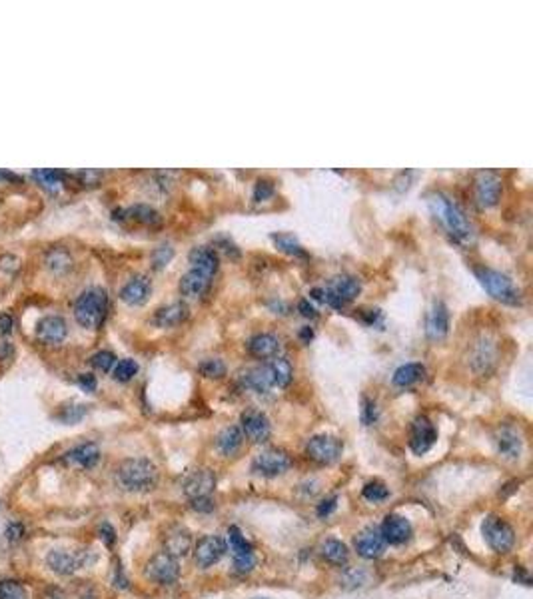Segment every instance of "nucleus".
I'll return each mask as SVG.
<instances>
[{
	"instance_id": "obj_1",
	"label": "nucleus",
	"mask_w": 533,
	"mask_h": 599,
	"mask_svg": "<svg viewBox=\"0 0 533 599\" xmlns=\"http://www.w3.org/2000/svg\"><path fill=\"white\" fill-rule=\"evenodd\" d=\"M430 210H432L433 218L440 220L445 232L452 236V240L460 242V244H470L473 240V228L472 222L467 220V216L460 208V204H455L452 198H447L445 194L435 192L430 196Z\"/></svg>"
},
{
	"instance_id": "obj_2",
	"label": "nucleus",
	"mask_w": 533,
	"mask_h": 599,
	"mask_svg": "<svg viewBox=\"0 0 533 599\" xmlns=\"http://www.w3.org/2000/svg\"><path fill=\"white\" fill-rule=\"evenodd\" d=\"M116 481L124 491L146 494L158 486V467L146 457L124 459L116 469Z\"/></svg>"
},
{
	"instance_id": "obj_3",
	"label": "nucleus",
	"mask_w": 533,
	"mask_h": 599,
	"mask_svg": "<svg viewBox=\"0 0 533 599\" xmlns=\"http://www.w3.org/2000/svg\"><path fill=\"white\" fill-rule=\"evenodd\" d=\"M108 312V294L98 286L84 290L74 302V318L86 330H96Z\"/></svg>"
},
{
	"instance_id": "obj_4",
	"label": "nucleus",
	"mask_w": 533,
	"mask_h": 599,
	"mask_svg": "<svg viewBox=\"0 0 533 599\" xmlns=\"http://www.w3.org/2000/svg\"><path fill=\"white\" fill-rule=\"evenodd\" d=\"M473 274L480 280L483 290L492 296L493 300L507 306L522 304V290L513 284V280L500 270H493L487 266H477L473 268Z\"/></svg>"
},
{
	"instance_id": "obj_5",
	"label": "nucleus",
	"mask_w": 533,
	"mask_h": 599,
	"mask_svg": "<svg viewBox=\"0 0 533 599\" xmlns=\"http://www.w3.org/2000/svg\"><path fill=\"white\" fill-rule=\"evenodd\" d=\"M98 556L92 549H52L46 556V566L56 575H72L78 569L92 566Z\"/></svg>"
},
{
	"instance_id": "obj_6",
	"label": "nucleus",
	"mask_w": 533,
	"mask_h": 599,
	"mask_svg": "<svg viewBox=\"0 0 533 599\" xmlns=\"http://www.w3.org/2000/svg\"><path fill=\"white\" fill-rule=\"evenodd\" d=\"M360 292H362L360 278L350 274L333 276L330 284L324 288V304H328L333 310H342L343 306L353 302Z\"/></svg>"
},
{
	"instance_id": "obj_7",
	"label": "nucleus",
	"mask_w": 533,
	"mask_h": 599,
	"mask_svg": "<svg viewBox=\"0 0 533 599\" xmlns=\"http://www.w3.org/2000/svg\"><path fill=\"white\" fill-rule=\"evenodd\" d=\"M144 575L146 579H150L152 583L162 585V588L174 585L180 578V563H178V559L172 558L170 553L158 551L148 559V563L144 568Z\"/></svg>"
},
{
	"instance_id": "obj_8",
	"label": "nucleus",
	"mask_w": 533,
	"mask_h": 599,
	"mask_svg": "<svg viewBox=\"0 0 533 599\" xmlns=\"http://www.w3.org/2000/svg\"><path fill=\"white\" fill-rule=\"evenodd\" d=\"M503 192L502 176L493 170H480L473 178V196L475 202L483 210H490L500 204Z\"/></svg>"
},
{
	"instance_id": "obj_9",
	"label": "nucleus",
	"mask_w": 533,
	"mask_h": 599,
	"mask_svg": "<svg viewBox=\"0 0 533 599\" xmlns=\"http://www.w3.org/2000/svg\"><path fill=\"white\" fill-rule=\"evenodd\" d=\"M482 533L485 543L495 553H507V551H512L513 543H515V531L500 516H487V518L483 519Z\"/></svg>"
},
{
	"instance_id": "obj_10",
	"label": "nucleus",
	"mask_w": 533,
	"mask_h": 599,
	"mask_svg": "<svg viewBox=\"0 0 533 599\" xmlns=\"http://www.w3.org/2000/svg\"><path fill=\"white\" fill-rule=\"evenodd\" d=\"M343 444L340 437L330 436V434H318L312 436L306 444V456L320 466H330L336 464L342 457Z\"/></svg>"
},
{
	"instance_id": "obj_11",
	"label": "nucleus",
	"mask_w": 533,
	"mask_h": 599,
	"mask_svg": "<svg viewBox=\"0 0 533 599\" xmlns=\"http://www.w3.org/2000/svg\"><path fill=\"white\" fill-rule=\"evenodd\" d=\"M290 467H292V457L284 449H276V447L262 449L252 462V472L262 477L284 476Z\"/></svg>"
},
{
	"instance_id": "obj_12",
	"label": "nucleus",
	"mask_w": 533,
	"mask_h": 599,
	"mask_svg": "<svg viewBox=\"0 0 533 599\" xmlns=\"http://www.w3.org/2000/svg\"><path fill=\"white\" fill-rule=\"evenodd\" d=\"M470 366L477 376H490L497 366V345L490 335H480L470 352Z\"/></svg>"
},
{
	"instance_id": "obj_13",
	"label": "nucleus",
	"mask_w": 533,
	"mask_h": 599,
	"mask_svg": "<svg viewBox=\"0 0 533 599\" xmlns=\"http://www.w3.org/2000/svg\"><path fill=\"white\" fill-rule=\"evenodd\" d=\"M216 489V474L208 467H198L192 469L182 477V494L190 499L210 498V494Z\"/></svg>"
},
{
	"instance_id": "obj_14",
	"label": "nucleus",
	"mask_w": 533,
	"mask_h": 599,
	"mask_svg": "<svg viewBox=\"0 0 533 599\" xmlns=\"http://www.w3.org/2000/svg\"><path fill=\"white\" fill-rule=\"evenodd\" d=\"M240 429L254 444H264L272 436V424L260 410H246L240 416Z\"/></svg>"
},
{
	"instance_id": "obj_15",
	"label": "nucleus",
	"mask_w": 533,
	"mask_h": 599,
	"mask_svg": "<svg viewBox=\"0 0 533 599\" xmlns=\"http://www.w3.org/2000/svg\"><path fill=\"white\" fill-rule=\"evenodd\" d=\"M493 446L503 459H519L523 452V436L517 427L503 424L493 432Z\"/></svg>"
},
{
	"instance_id": "obj_16",
	"label": "nucleus",
	"mask_w": 533,
	"mask_h": 599,
	"mask_svg": "<svg viewBox=\"0 0 533 599\" xmlns=\"http://www.w3.org/2000/svg\"><path fill=\"white\" fill-rule=\"evenodd\" d=\"M194 551V561L200 569H208L216 566L224 556H226V541L220 536H204L198 539V543L192 548Z\"/></svg>"
},
{
	"instance_id": "obj_17",
	"label": "nucleus",
	"mask_w": 533,
	"mask_h": 599,
	"mask_svg": "<svg viewBox=\"0 0 533 599\" xmlns=\"http://www.w3.org/2000/svg\"><path fill=\"white\" fill-rule=\"evenodd\" d=\"M438 439V429L432 424V420L428 416H418L412 422L410 429V447L415 456L428 454Z\"/></svg>"
},
{
	"instance_id": "obj_18",
	"label": "nucleus",
	"mask_w": 533,
	"mask_h": 599,
	"mask_svg": "<svg viewBox=\"0 0 533 599\" xmlns=\"http://www.w3.org/2000/svg\"><path fill=\"white\" fill-rule=\"evenodd\" d=\"M450 334V310L443 302H433L425 314V335L432 342H440Z\"/></svg>"
},
{
	"instance_id": "obj_19",
	"label": "nucleus",
	"mask_w": 533,
	"mask_h": 599,
	"mask_svg": "<svg viewBox=\"0 0 533 599\" xmlns=\"http://www.w3.org/2000/svg\"><path fill=\"white\" fill-rule=\"evenodd\" d=\"M380 533H382L385 543H390V546H403L412 538L413 528L412 524H410V519H405L403 516H388V518L383 519Z\"/></svg>"
},
{
	"instance_id": "obj_20",
	"label": "nucleus",
	"mask_w": 533,
	"mask_h": 599,
	"mask_svg": "<svg viewBox=\"0 0 533 599\" xmlns=\"http://www.w3.org/2000/svg\"><path fill=\"white\" fill-rule=\"evenodd\" d=\"M358 556L363 559H378L382 558L383 551L388 548V543L383 541L382 533L378 528H368L363 529L362 533L353 541Z\"/></svg>"
},
{
	"instance_id": "obj_21",
	"label": "nucleus",
	"mask_w": 533,
	"mask_h": 599,
	"mask_svg": "<svg viewBox=\"0 0 533 599\" xmlns=\"http://www.w3.org/2000/svg\"><path fill=\"white\" fill-rule=\"evenodd\" d=\"M68 334V325L61 316H44L36 324V338L42 344H61Z\"/></svg>"
},
{
	"instance_id": "obj_22",
	"label": "nucleus",
	"mask_w": 533,
	"mask_h": 599,
	"mask_svg": "<svg viewBox=\"0 0 533 599\" xmlns=\"http://www.w3.org/2000/svg\"><path fill=\"white\" fill-rule=\"evenodd\" d=\"M280 350H282L280 338L276 334H270V332L254 334L248 340V352L254 358H258V360H268V358L272 360V358L280 354Z\"/></svg>"
},
{
	"instance_id": "obj_23",
	"label": "nucleus",
	"mask_w": 533,
	"mask_h": 599,
	"mask_svg": "<svg viewBox=\"0 0 533 599\" xmlns=\"http://www.w3.org/2000/svg\"><path fill=\"white\" fill-rule=\"evenodd\" d=\"M188 260H190L192 270L208 276V278H212L218 272V264H220V258H218L216 248H210V246H196V248H192Z\"/></svg>"
},
{
	"instance_id": "obj_24",
	"label": "nucleus",
	"mask_w": 533,
	"mask_h": 599,
	"mask_svg": "<svg viewBox=\"0 0 533 599\" xmlns=\"http://www.w3.org/2000/svg\"><path fill=\"white\" fill-rule=\"evenodd\" d=\"M152 292V282L148 276H134L122 286L120 300L128 306H142Z\"/></svg>"
},
{
	"instance_id": "obj_25",
	"label": "nucleus",
	"mask_w": 533,
	"mask_h": 599,
	"mask_svg": "<svg viewBox=\"0 0 533 599\" xmlns=\"http://www.w3.org/2000/svg\"><path fill=\"white\" fill-rule=\"evenodd\" d=\"M62 462L68 466L82 467V469H92L100 462V447L92 442H86V444L72 447L68 454H64Z\"/></svg>"
},
{
	"instance_id": "obj_26",
	"label": "nucleus",
	"mask_w": 533,
	"mask_h": 599,
	"mask_svg": "<svg viewBox=\"0 0 533 599\" xmlns=\"http://www.w3.org/2000/svg\"><path fill=\"white\" fill-rule=\"evenodd\" d=\"M116 220H130V222L142 224V226H158L162 222L160 214L150 204H134L126 210H116L114 212Z\"/></svg>"
},
{
	"instance_id": "obj_27",
	"label": "nucleus",
	"mask_w": 533,
	"mask_h": 599,
	"mask_svg": "<svg viewBox=\"0 0 533 599\" xmlns=\"http://www.w3.org/2000/svg\"><path fill=\"white\" fill-rule=\"evenodd\" d=\"M188 306L184 302H172L168 306H162L156 310V314L152 318V322L158 325V328H176L180 325L182 322L188 320Z\"/></svg>"
},
{
	"instance_id": "obj_28",
	"label": "nucleus",
	"mask_w": 533,
	"mask_h": 599,
	"mask_svg": "<svg viewBox=\"0 0 533 599\" xmlns=\"http://www.w3.org/2000/svg\"><path fill=\"white\" fill-rule=\"evenodd\" d=\"M164 548H166V553H170L172 558H186L194 548L190 531L184 528H172L164 538Z\"/></svg>"
},
{
	"instance_id": "obj_29",
	"label": "nucleus",
	"mask_w": 533,
	"mask_h": 599,
	"mask_svg": "<svg viewBox=\"0 0 533 599\" xmlns=\"http://www.w3.org/2000/svg\"><path fill=\"white\" fill-rule=\"evenodd\" d=\"M264 368H266V372H268V377H270L272 386H278V387L290 386V382H292V377H294V366L288 358H284V355H276V358L270 360V364Z\"/></svg>"
},
{
	"instance_id": "obj_30",
	"label": "nucleus",
	"mask_w": 533,
	"mask_h": 599,
	"mask_svg": "<svg viewBox=\"0 0 533 599\" xmlns=\"http://www.w3.org/2000/svg\"><path fill=\"white\" fill-rule=\"evenodd\" d=\"M244 444V434L240 426H226L216 437V447L224 457L236 456Z\"/></svg>"
},
{
	"instance_id": "obj_31",
	"label": "nucleus",
	"mask_w": 533,
	"mask_h": 599,
	"mask_svg": "<svg viewBox=\"0 0 533 599\" xmlns=\"http://www.w3.org/2000/svg\"><path fill=\"white\" fill-rule=\"evenodd\" d=\"M180 294L184 296V298H200V296H204L206 292H208V288H210V278L208 276L200 274V272H196V270H188L186 274L182 276L180 280Z\"/></svg>"
},
{
	"instance_id": "obj_32",
	"label": "nucleus",
	"mask_w": 533,
	"mask_h": 599,
	"mask_svg": "<svg viewBox=\"0 0 533 599\" xmlns=\"http://www.w3.org/2000/svg\"><path fill=\"white\" fill-rule=\"evenodd\" d=\"M423 377H425V366L420 362H410V364H403L393 372L392 382L393 386L398 387H410L415 386L418 382H422Z\"/></svg>"
},
{
	"instance_id": "obj_33",
	"label": "nucleus",
	"mask_w": 533,
	"mask_h": 599,
	"mask_svg": "<svg viewBox=\"0 0 533 599\" xmlns=\"http://www.w3.org/2000/svg\"><path fill=\"white\" fill-rule=\"evenodd\" d=\"M240 380L242 386L246 387V390H250L254 394H260V396L262 394H268L270 387H272V382L268 377L266 368H252V370L242 374Z\"/></svg>"
},
{
	"instance_id": "obj_34",
	"label": "nucleus",
	"mask_w": 533,
	"mask_h": 599,
	"mask_svg": "<svg viewBox=\"0 0 533 599\" xmlns=\"http://www.w3.org/2000/svg\"><path fill=\"white\" fill-rule=\"evenodd\" d=\"M322 558L332 566H346L350 559V549L340 539H326L320 549Z\"/></svg>"
},
{
	"instance_id": "obj_35",
	"label": "nucleus",
	"mask_w": 533,
	"mask_h": 599,
	"mask_svg": "<svg viewBox=\"0 0 533 599\" xmlns=\"http://www.w3.org/2000/svg\"><path fill=\"white\" fill-rule=\"evenodd\" d=\"M272 242L278 246L282 252H286V254L306 256V252H304V246L298 242V238H296L294 234H288V232L272 234Z\"/></svg>"
},
{
	"instance_id": "obj_36",
	"label": "nucleus",
	"mask_w": 533,
	"mask_h": 599,
	"mask_svg": "<svg viewBox=\"0 0 533 599\" xmlns=\"http://www.w3.org/2000/svg\"><path fill=\"white\" fill-rule=\"evenodd\" d=\"M226 548H230L232 558H234V556H242V553H250V551H254L250 541L242 536V531L236 528V526H232V528L228 529V541H226Z\"/></svg>"
},
{
	"instance_id": "obj_37",
	"label": "nucleus",
	"mask_w": 533,
	"mask_h": 599,
	"mask_svg": "<svg viewBox=\"0 0 533 599\" xmlns=\"http://www.w3.org/2000/svg\"><path fill=\"white\" fill-rule=\"evenodd\" d=\"M46 266L51 268L52 272H66V270H71L72 268V256L68 254L66 250L56 248V250H52L51 254H48V258H46Z\"/></svg>"
},
{
	"instance_id": "obj_38",
	"label": "nucleus",
	"mask_w": 533,
	"mask_h": 599,
	"mask_svg": "<svg viewBox=\"0 0 533 599\" xmlns=\"http://www.w3.org/2000/svg\"><path fill=\"white\" fill-rule=\"evenodd\" d=\"M198 372H200L204 377H210V380H220V377L226 376V364L218 360V358H208L200 362L198 366Z\"/></svg>"
},
{
	"instance_id": "obj_39",
	"label": "nucleus",
	"mask_w": 533,
	"mask_h": 599,
	"mask_svg": "<svg viewBox=\"0 0 533 599\" xmlns=\"http://www.w3.org/2000/svg\"><path fill=\"white\" fill-rule=\"evenodd\" d=\"M32 176L38 180V184H42V186L48 188V190L61 188L62 184H64V178H66V174L58 172V170H36Z\"/></svg>"
},
{
	"instance_id": "obj_40",
	"label": "nucleus",
	"mask_w": 533,
	"mask_h": 599,
	"mask_svg": "<svg viewBox=\"0 0 533 599\" xmlns=\"http://www.w3.org/2000/svg\"><path fill=\"white\" fill-rule=\"evenodd\" d=\"M112 374H114V380H116V382H130L132 377L138 374V362H136V360H130V358L120 360V362H116Z\"/></svg>"
},
{
	"instance_id": "obj_41",
	"label": "nucleus",
	"mask_w": 533,
	"mask_h": 599,
	"mask_svg": "<svg viewBox=\"0 0 533 599\" xmlns=\"http://www.w3.org/2000/svg\"><path fill=\"white\" fill-rule=\"evenodd\" d=\"M172 258H174V248H172V244L156 246V248L152 250L150 256L152 268H154V270H162V268H166V266L170 264Z\"/></svg>"
},
{
	"instance_id": "obj_42",
	"label": "nucleus",
	"mask_w": 533,
	"mask_h": 599,
	"mask_svg": "<svg viewBox=\"0 0 533 599\" xmlns=\"http://www.w3.org/2000/svg\"><path fill=\"white\" fill-rule=\"evenodd\" d=\"M362 496L368 501L380 504V501H385V499L390 498V489L385 488V484H382V481H370V484L363 486Z\"/></svg>"
},
{
	"instance_id": "obj_43",
	"label": "nucleus",
	"mask_w": 533,
	"mask_h": 599,
	"mask_svg": "<svg viewBox=\"0 0 533 599\" xmlns=\"http://www.w3.org/2000/svg\"><path fill=\"white\" fill-rule=\"evenodd\" d=\"M0 599H26V589L19 581H0Z\"/></svg>"
},
{
	"instance_id": "obj_44",
	"label": "nucleus",
	"mask_w": 533,
	"mask_h": 599,
	"mask_svg": "<svg viewBox=\"0 0 533 599\" xmlns=\"http://www.w3.org/2000/svg\"><path fill=\"white\" fill-rule=\"evenodd\" d=\"M90 364L96 370H100V372H110L112 368L116 366V355L108 352V350H102V352H96V354L92 355Z\"/></svg>"
},
{
	"instance_id": "obj_45",
	"label": "nucleus",
	"mask_w": 533,
	"mask_h": 599,
	"mask_svg": "<svg viewBox=\"0 0 533 599\" xmlns=\"http://www.w3.org/2000/svg\"><path fill=\"white\" fill-rule=\"evenodd\" d=\"M86 412H88V407L86 406H66L62 407L61 412V420L64 422V424H76V422H81L82 417L86 416Z\"/></svg>"
},
{
	"instance_id": "obj_46",
	"label": "nucleus",
	"mask_w": 533,
	"mask_h": 599,
	"mask_svg": "<svg viewBox=\"0 0 533 599\" xmlns=\"http://www.w3.org/2000/svg\"><path fill=\"white\" fill-rule=\"evenodd\" d=\"M254 568H256V556H254V551H250V553H242V556H234V569H236L238 573H250Z\"/></svg>"
},
{
	"instance_id": "obj_47",
	"label": "nucleus",
	"mask_w": 533,
	"mask_h": 599,
	"mask_svg": "<svg viewBox=\"0 0 533 599\" xmlns=\"http://www.w3.org/2000/svg\"><path fill=\"white\" fill-rule=\"evenodd\" d=\"M270 196H274V184L266 178H260L256 186H254V202H262L268 200Z\"/></svg>"
},
{
	"instance_id": "obj_48",
	"label": "nucleus",
	"mask_w": 533,
	"mask_h": 599,
	"mask_svg": "<svg viewBox=\"0 0 533 599\" xmlns=\"http://www.w3.org/2000/svg\"><path fill=\"white\" fill-rule=\"evenodd\" d=\"M378 420V407L373 404L372 400H363V407H362V422L366 426H372L373 422Z\"/></svg>"
},
{
	"instance_id": "obj_49",
	"label": "nucleus",
	"mask_w": 533,
	"mask_h": 599,
	"mask_svg": "<svg viewBox=\"0 0 533 599\" xmlns=\"http://www.w3.org/2000/svg\"><path fill=\"white\" fill-rule=\"evenodd\" d=\"M336 508H338V498H328L324 499L322 504H318V508H316V514H318V518H328V516H332L333 511H336Z\"/></svg>"
},
{
	"instance_id": "obj_50",
	"label": "nucleus",
	"mask_w": 533,
	"mask_h": 599,
	"mask_svg": "<svg viewBox=\"0 0 533 599\" xmlns=\"http://www.w3.org/2000/svg\"><path fill=\"white\" fill-rule=\"evenodd\" d=\"M78 386H81L84 392H94L96 386H98L96 376H92V374H81V376H78Z\"/></svg>"
},
{
	"instance_id": "obj_51",
	"label": "nucleus",
	"mask_w": 533,
	"mask_h": 599,
	"mask_svg": "<svg viewBox=\"0 0 533 599\" xmlns=\"http://www.w3.org/2000/svg\"><path fill=\"white\" fill-rule=\"evenodd\" d=\"M100 538L106 546H112L116 541V531L112 528L110 524H102L100 526Z\"/></svg>"
},
{
	"instance_id": "obj_52",
	"label": "nucleus",
	"mask_w": 533,
	"mask_h": 599,
	"mask_svg": "<svg viewBox=\"0 0 533 599\" xmlns=\"http://www.w3.org/2000/svg\"><path fill=\"white\" fill-rule=\"evenodd\" d=\"M192 508L196 509V511H212V509H214V504H212L210 498L192 499Z\"/></svg>"
},
{
	"instance_id": "obj_53",
	"label": "nucleus",
	"mask_w": 533,
	"mask_h": 599,
	"mask_svg": "<svg viewBox=\"0 0 533 599\" xmlns=\"http://www.w3.org/2000/svg\"><path fill=\"white\" fill-rule=\"evenodd\" d=\"M6 536H9L11 541H19V539H22V536H24V528H22V524H11L9 529H6Z\"/></svg>"
},
{
	"instance_id": "obj_54",
	"label": "nucleus",
	"mask_w": 533,
	"mask_h": 599,
	"mask_svg": "<svg viewBox=\"0 0 533 599\" xmlns=\"http://www.w3.org/2000/svg\"><path fill=\"white\" fill-rule=\"evenodd\" d=\"M298 310H300V314H302L304 318H316V316H318L316 308L310 304V300H300V304H298Z\"/></svg>"
},
{
	"instance_id": "obj_55",
	"label": "nucleus",
	"mask_w": 533,
	"mask_h": 599,
	"mask_svg": "<svg viewBox=\"0 0 533 599\" xmlns=\"http://www.w3.org/2000/svg\"><path fill=\"white\" fill-rule=\"evenodd\" d=\"M0 330H2V334H11L12 318L9 314L0 316Z\"/></svg>"
},
{
	"instance_id": "obj_56",
	"label": "nucleus",
	"mask_w": 533,
	"mask_h": 599,
	"mask_svg": "<svg viewBox=\"0 0 533 599\" xmlns=\"http://www.w3.org/2000/svg\"><path fill=\"white\" fill-rule=\"evenodd\" d=\"M0 178H2V180H11V182H22L21 176H16V174H11V172H2V170H0Z\"/></svg>"
},
{
	"instance_id": "obj_57",
	"label": "nucleus",
	"mask_w": 533,
	"mask_h": 599,
	"mask_svg": "<svg viewBox=\"0 0 533 599\" xmlns=\"http://www.w3.org/2000/svg\"><path fill=\"white\" fill-rule=\"evenodd\" d=\"M300 338H302L304 342H310V340L314 338L312 328H308V325H306V328H302V332H300Z\"/></svg>"
}]
</instances>
